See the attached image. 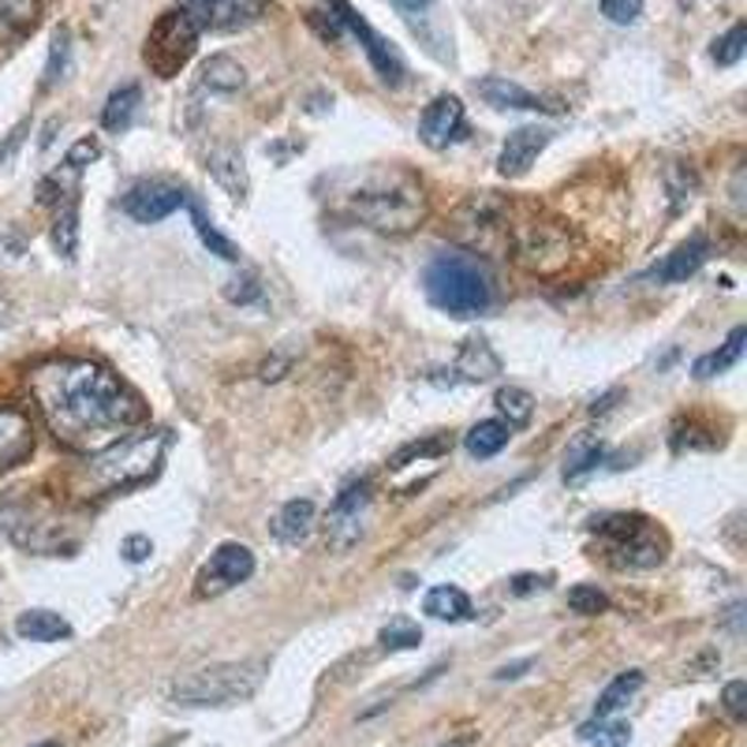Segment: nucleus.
<instances>
[{"label":"nucleus","instance_id":"1","mask_svg":"<svg viewBox=\"0 0 747 747\" xmlns=\"http://www.w3.org/2000/svg\"><path fill=\"white\" fill-rule=\"evenodd\" d=\"M27 388L49 434L71 453H101L147 423V404L109 366L90 360H46L30 366Z\"/></svg>","mask_w":747,"mask_h":747},{"label":"nucleus","instance_id":"21","mask_svg":"<svg viewBox=\"0 0 747 747\" xmlns=\"http://www.w3.org/2000/svg\"><path fill=\"white\" fill-rule=\"evenodd\" d=\"M456 374L460 382H489V377L501 374V355L486 336H471L456 355Z\"/></svg>","mask_w":747,"mask_h":747},{"label":"nucleus","instance_id":"27","mask_svg":"<svg viewBox=\"0 0 747 747\" xmlns=\"http://www.w3.org/2000/svg\"><path fill=\"white\" fill-rule=\"evenodd\" d=\"M53 248L64 262H75L79 254V194L60 202L57 221H53Z\"/></svg>","mask_w":747,"mask_h":747},{"label":"nucleus","instance_id":"49","mask_svg":"<svg viewBox=\"0 0 747 747\" xmlns=\"http://www.w3.org/2000/svg\"><path fill=\"white\" fill-rule=\"evenodd\" d=\"M524 669H531V662H516V665H501V669L494 673L497 680H516L524 677Z\"/></svg>","mask_w":747,"mask_h":747},{"label":"nucleus","instance_id":"46","mask_svg":"<svg viewBox=\"0 0 747 747\" xmlns=\"http://www.w3.org/2000/svg\"><path fill=\"white\" fill-rule=\"evenodd\" d=\"M508 587H513V595H535V590L546 587V576H531V572H524V576H516Z\"/></svg>","mask_w":747,"mask_h":747},{"label":"nucleus","instance_id":"37","mask_svg":"<svg viewBox=\"0 0 747 747\" xmlns=\"http://www.w3.org/2000/svg\"><path fill=\"white\" fill-rule=\"evenodd\" d=\"M418 643H423V628H418L415 620H407V617L388 620L385 628H382V647H385L388 654H396V650H415Z\"/></svg>","mask_w":747,"mask_h":747},{"label":"nucleus","instance_id":"19","mask_svg":"<svg viewBox=\"0 0 747 747\" xmlns=\"http://www.w3.org/2000/svg\"><path fill=\"white\" fill-rule=\"evenodd\" d=\"M475 90H478V98H483L486 105H494V109H546V112H557L554 105H546L538 94H531V90L513 83V79H501V75L478 79Z\"/></svg>","mask_w":747,"mask_h":747},{"label":"nucleus","instance_id":"8","mask_svg":"<svg viewBox=\"0 0 747 747\" xmlns=\"http://www.w3.org/2000/svg\"><path fill=\"white\" fill-rule=\"evenodd\" d=\"M448 232L471 251H497L508 243V202L497 191H478L464 199L448 218Z\"/></svg>","mask_w":747,"mask_h":747},{"label":"nucleus","instance_id":"32","mask_svg":"<svg viewBox=\"0 0 747 747\" xmlns=\"http://www.w3.org/2000/svg\"><path fill=\"white\" fill-rule=\"evenodd\" d=\"M188 206H191V224H194V232H199L202 248H206L210 254H218V259H224V262H240V248H235L232 240H224V235L213 229V221L206 218V210H202L194 199H188Z\"/></svg>","mask_w":747,"mask_h":747},{"label":"nucleus","instance_id":"18","mask_svg":"<svg viewBox=\"0 0 747 747\" xmlns=\"http://www.w3.org/2000/svg\"><path fill=\"white\" fill-rule=\"evenodd\" d=\"M706 259H710V240H706V235H692V240L680 243V248L673 251L669 259L654 265V270L647 273V281L680 284V281H688L692 273H699Z\"/></svg>","mask_w":747,"mask_h":747},{"label":"nucleus","instance_id":"23","mask_svg":"<svg viewBox=\"0 0 747 747\" xmlns=\"http://www.w3.org/2000/svg\"><path fill=\"white\" fill-rule=\"evenodd\" d=\"M199 83L213 90V94H235V90H243V83H248V71H243V64L235 57L213 53L206 64H202Z\"/></svg>","mask_w":747,"mask_h":747},{"label":"nucleus","instance_id":"52","mask_svg":"<svg viewBox=\"0 0 747 747\" xmlns=\"http://www.w3.org/2000/svg\"><path fill=\"white\" fill-rule=\"evenodd\" d=\"M38 747H60V744H53V740H49V744H38Z\"/></svg>","mask_w":747,"mask_h":747},{"label":"nucleus","instance_id":"25","mask_svg":"<svg viewBox=\"0 0 747 747\" xmlns=\"http://www.w3.org/2000/svg\"><path fill=\"white\" fill-rule=\"evenodd\" d=\"M423 613H426V617H434V620L460 624V620H467V617H471V598H467L460 587H448V583H442V587L426 590Z\"/></svg>","mask_w":747,"mask_h":747},{"label":"nucleus","instance_id":"10","mask_svg":"<svg viewBox=\"0 0 747 747\" xmlns=\"http://www.w3.org/2000/svg\"><path fill=\"white\" fill-rule=\"evenodd\" d=\"M325 4H330V12H333L336 23H341V30H347V34L360 38L363 53L371 57V64H374L377 75H382V83L385 87H401L404 75H407V68H404V60L396 57V49L388 46L371 23H366V19L355 12V8L347 4V0H325Z\"/></svg>","mask_w":747,"mask_h":747},{"label":"nucleus","instance_id":"22","mask_svg":"<svg viewBox=\"0 0 747 747\" xmlns=\"http://www.w3.org/2000/svg\"><path fill=\"white\" fill-rule=\"evenodd\" d=\"M206 169H210V176L218 180L221 188L229 191L235 202H243V199H248L251 180H248V165H243L240 150H232V147H218V150L210 153Z\"/></svg>","mask_w":747,"mask_h":747},{"label":"nucleus","instance_id":"39","mask_svg":"<svg viewBox=\"0 0 747 747\" xmlns=\"http://www.w3.org/2000/svg\"><path fill=\"white\" fill-rule=\"evenodd\" d=\"M744 46H747V27H744V23L729 27V30H725V34L718 38V42H714V49H710L714 64H721V68L736 64V60L744 57Z\"/></svg>","mask_w":747,"mask_h":747},{"label":"nucleus","instance_id":"4","mask_svg":"<svg viewBox=\"0 0 747 747\" xmlns=\"http://www.w3.org/2000/svg\"><path fill=\"white\" fill-rule=\"evenodd\" d=\"M423 292L437 311L453 314V319H475L494 303V284L483 262L471 259L464 251H445L426 265Z\"/></svg>","mask_w":747,"mask_h":747},{"label":"nucleus","instance_id":"26","mask_svg":"<svg viewBox=\"0 0 747 747\" xmlns=\"http://www.w3.org/2000/svg\"><path fill=\"white\" fill-rule=\"evenodd\" d=\"M508 437H513V430H508L505 423H497V418H483V423H475L464 434V448H467V456L489 460L508 445Z\"/></svg>","mask_w":747,"mask_h":747},{"label":"nucleus","instance_id":"35","mask_svg":"<svg viewBox=\"0 0 747 747\" xmlns=\"http://www.w3.org/2000/svg\"><path fill=\"white\" fill-rule=\"evenodd\" d=\"M628 725L613 721V718H595L579 729V740L590 747H628Z\"/></svg>","mask_w":747,"mask_h":747},{"label":"nucleus","instance_id":"12","mask_svg":"<svg viewBox=\"0 0 747 747\" xmlns=\"http://www.w3.org/2000/svg\"><path fill=\"white\" fill-rule=\"evenodd\" d=\"M371 497H374L371 478H360V483L344 486L341 494H336L330 519H325V542H330V549L344 554V549H352L355 542L363 538V519H366V508H371Z\"/></svg>","mask_w":747,"mask_h":747},{"label":"nucleus","instance_id":"17","mask_svg":"<svg viewBox=\"0 0 747 747\" xmlns=\"http://www.w3.org/2000/svg\"><path fill=\"white\" fill-rule=\"evenodd\" d=\"M34 453V423L19 407H0V471H12Z\"/></svg>","mask_w":747,"mask_h":747},{"label":"nucleus","instance_id":"47","mask_svg":"<svg viewBox=\"0 0 747 747\" xmlns=\"http://www.w3.org/2000/svg\"><path fill=\"white\" fill-rule=\"evenodd\" d=\"M289 360H270V363H262V371H259V377L262 382H281L284 374H289Z\"/></svg>","mask_w":747,"mask_h":747},{"label":"nucleus","instance_id":"34","mask_svg":"<svg viewBox=\"0 0 747 747\" xmlns=\"http://www.w3.org/2000/svg\"><path fill=\"white\" fill-rule=\"evenodd\" d=\"M38 23V0H0V34H27Z\"/></svg>","mask_w":747,"mask_h":747},{"label":"nucleus","instance_id":"48","mask_svg":"<svg viewBox=\"0 0 747 747\" xmlns=\"http://www.w3.org/2000/svg\"><path fill=\"white\" fill-rule=\"evenodd\" d=\"M27 128H30V124H19V128L12 131V135H8V142H4V147H0V165H4V161L16 153V147H19V142H23V135H27Z\"/></svg>","mask_w":747,"mask_h":747},{"label":"nucleus","instance_id":"50","mask_svg":"<svg viewBox=\"0 0 747 747\" xmlns=\"http://www.w3.org/2000/svg\"><path fill=\"white\" fill-rule=\"evenodd\" d=\"M620 396H624L620 388H613V393H606V396H602V401L590 404V415H606L609 407H613V401H620Z\"/></svg>","mask_w":747,"mask_h":747},{"label":"nucleus","instance_id":"5","mask_svg":"<svg viewBox=\"0 0 747 747\" xmlns=\"http://www.w3.org/2000/svg\"><path fill=\"white\" fill-rule=\"evenodd\" d=\"M270 662L243 658V662H218L206 669H194L191 677L172 684V703L180 706H235L251 699L262 688Z\"/></svg>","mask_w":747,"mask_h":747},{"label":"nucleus","instance_id":"38","mask_svg":"<svg viewBox=\"0 0 747 747\" xmlns=\"http://www.w3.org/2000/svg\"><path fill=\"white\" fill-rule=\"evenodd\" d=\"M568 609L579 613V617H598V613L609 609V598L606 590L590 587V583H576V587L568 590Z\"/></svg>","mask_w":747,"mask_h":747},{"label":"nucleus","instance_id":"3","mask_svg":"<svg viewBox=\"0 0 747 747\" xmlns=\"http://www.w3.org/2000/svg\"><path fill=\"white\" fill-rule=\"evenodd\" d=\"M169 434L165 430H142V434H128L109 448H101L87 460L83 467L71 475L79 497H105V494H124L131 486L150 483L161 471L165 460Z\"/></svg>","mask_w":747,"mask_h":747},{"label":"nucleus","instance_id":"15","mask_svg":"<svg viewBox=\"0 0 747 747\" xmlns=\"http://www.w3.org/2000/svg\"><path fill=\"white\" fill-rule=\"evenodd\" d=\"M467 120H464V101L456 94H437L426 105L423 120H418V139L426 142L430 150H445L448 142H456L464 135Z\"/></svg>","mask_w":747,"mask_h":747},{"label":"nucleus","instance_id":"33","mask_svg":"<svg viewBox=\"0 0 747 747\" xmlns=\"http://www.w3.org/2000/svg\"><path fill=\"white\" fill-rule=\"evenodd\" d=\"M448 448H453V437H448V434H430V437H423V442H407L404 448H396L393 460H388V467L401 471L407 464H415V460H437V456H445Z\"/></svg>","mask_w":747,"mask_h":747},{"label":"nucleus","instance_id":"20","mask_svg":"<svg viewBox=\"0 0 747 747\" xmlns=\"http://www.w3.org/2000/svg\"><path fill=\"white\" fill-rule=\"evenodd\" d=\"M314 519H319V508H314L311 497H295L289 505H281V513L273 516V538L284 542V546H300V542L314 531Z\"/></svg>","mask_w":747,"mask_h":747},{"label":"nucleus","instance_id":"44","mask_svg":"<svg viewBox=\"0 0 747 747\" xmlns=\"http://www.w3.org/2000/svg\"><path fill=\"white\" fill-rule=\"evenodd\" d=\"M725 710H729L733 721H744L747 718V684L744 680H733L729 688H725Z\"/></svg>","mask_w":747,"mask_h":747},{"label":"nucleus","instance_id":"28","mask_svg":"<svg viewBox=\"0 0 747 747\" xmlns=\"http://www.w3.org/2000/svg\"><path fill=\"white\" fill-rule=\"evenodd\" d=\"M744 344H747V330H744V325H736V330L729 333V341H725L718 352H710V355H703V360H695V366H692L695 377H718V374H725L729 366L740 363Z\"/></svg>","mask_w":747,"mask_h":747},{"label":"nucleus","instance_id":"51","mask_svg":"<svg viewBox=\"0 0 747 747\" xmlns=\"http://www.w3.org/2000/svg\"><path fill=\"white\" fill-rule=\"evenodd\" d=\"M393 4L401 8V12H423V8H430L434 0H393Z\"/></svg>","mask_w":747,"mask_h":747},{"label":"nucleus","instance_id":"6","mask_svg":"<svg viewBox=\"0 0 747 747\" xmlns=\"http://www.w3.org/2000/svg\"><path fill=\"white\" fill-rule=\"evenodd\" d=\"M590 527L598 531L602 549H606L609 565L617 568H658L665 561V549H669L662 531L654 527L647 516H636V513L602 516Z\"/></svg>","mask_w":747,"mask_h":747},{"label":"nucleus","instance_id":"40","mask_svg":"<svg viewBox=\"0 0 747 747\" xmlns=\"http://www.w3.org/2000/svg\"><path fill=\"white\" fill-rule=\"evenodd\" d=\"M68 57H71V34H68V30H57V34H53V49H49V64H46L42 87H53V83H60V79H64Z\"/></svg>","mask_w":747,"mask_h":747},{"label":"nucleus","instance_id":"16","mask_svg":"<svg viewBox=\"0 0 747 747\" xmlns=\"http://www.w3.org/2000/svg\"><path fill=\"white\" fill-rule=\"evenodd\" d=\"M549 139H554V131L549 128H538V124L516 128L513 135L505 139V147H501V158H497L501 176H508V180L527 176L531 165L538 161V153L549 147Z\"/></svg>","mask_w":747,"mask_h":747},{"label":"nucleus","instance_id":"42","mask_svg":"<svg viewBox=\"0 0 747 747\" xmlns=\"http://www.w3.org/2000/svg\"><path fill=\"white\" fill-rule=\"evenodd\" d=\"M602 16L617 27H632L643 19V0H602Z\"/></svg>","mask_w":747,"mask_h":747},{"label":"nucleus","instance_id":"45","mask_svg":"<svg viewBox=\"0 0 747 747\" xmlns=\"http://www.w3.org/2000/svg\"><path fill=\"white\" fill-rule=\"evenodd\" d=\"M120 554H124V561H131V565H142V561L153 554V542L147 535H131V538H124Z\"/></svg>","mask_w":747,"mask_h":747},{"label":"nucleus","instance_id":"11","mask_svg":"<svg viewBox=\"0 0 747 747\" xmlns=\"http://www.w3.org/2000/svg\"><path fill=\"white\" fill-rule=\"evenodd\" d=\"M254 576V554L248 546H240V542H224L210 554L206 565L199 568V576H194V595L199 598H218L224 590L240 587V583H248Z\"/></svg>","mask_w":747,"mask_h":747},{"label":"nucleus","instance_id":"9","mask_svg":"<svg viewBox=\"0 0 747 747\" xmlns=\"http://www.w3.org/2000/svg\"><path fill=\"white\" fill-rule=\"evenodd\" d=\"M508 248L527 273L554 277L572 262V232L557 221H524L508 232Z\"/></svg>","mask_w":747,"mask_h":747},{"label":"nucleus","instance_id":"30","mask_svg":"<svg viewBox=\"0 0 747 747\" xmlns=\"http://www.w3.org/2000/svg\"><path fill=\"white\" fill-rule=\"evenodd\" d=\"M494 404H497V412H501V418H505L508 430H519L535 418V396L519 385H501Z\"/></svg>","mask_w":747,"mask_h":747},{"label":"nucleus","instance_id":"41","mask_svg":"<svg viewBox=\"0 0 747 747\" xmlns=\"http://www.w3.org/2000/svg\"><path fill=\"white\" fill-rule=\"evenodd\" d=\"M224 300H229V303H240V306L259 303V300H262V284H259V277H254V273H240V277H232L229 284H224Z\"/></svg>","mask_w":747,"mask_h":747},{"label":"nucleus","instance_id":"29","mask_svg":"<svg viewBox=\"0 0 747 747\" xmlns=\"http://www.w3.org/2000/svg\"><path fill=\"white\" fill-rule=\"evenodd\" d=\"M139 101H142V90L135 83L112 90L109 101H105V109H101V128H105V131H124L131 120H135Z\"/></svg>","mask_w":747,"mask_h":747},{"label":"nucleus","instance_id":"43","mask_svg":"<svg viewBox=\"0 0 747 747\" xmlns=\"http://www.w3.org/2000/svg\"><path fill=\"white\" fill-rule=\"evenodd\" d=\"M98 158H101V142H98V139H79L75 147L68 150L64 169H68V172H75V176H79V172H83V169L90 165V161H98Z\"/></svg>","mask_w":747,"mask_h":747},{"label":"nucleus","instance_id":"31","mask_svg":"<svg viewBox=\"0 0 747 747\" xmlns=\"http://www.w3.org/2000/svg\"><path fill=\"white\" fill-rule=\"evenodd\" d=\"M643 688V673L639 669H628L620 673L617 680L609 684L606 692L598 695V706H595V718H613L617 710H624L632 699H636V692Z\"/></svg>","mask_w":747,"mask_h":747},{"label":"nucleus","instance_id":"2","mask_svg":"<svg viewBox=\"0 0 747 747\" xmlns=\"http://www.w3.org/2000/svg\"><path fill=\"white\" fill-rule=\"evenodd\" d=\"M344 210L366 229L382 235H407L426 221L423 180L407 169H371L352 191H344Z\"/></svg>","mask_w":747,"mask_h":747},{"label":"nucleus","instance_id":"24","mask_svg":"<svg viewBox=\"0 0 747 747\" xmlns=\"http://www.w3.org/2000/svg\"><path fill=\"white\" fill-rule=\"evenodd\" d=\"M16 632L30 643H57L71 636V624L53 609H27L23 617L16 620Z\"/></svg>","mask_w":747,"mask_h":747},{"label":"nucleus","instance_id":"13","mask_svg":"<svg viewBox=\"0 0 747 747\" xmlns=\"http://www.w3.org/2000/svg\"><path fill=\"white\" fill-rule=\"evenodd\" d=\"M188 199H191V194L183 191L180 183L142 180V183H135V188L124 194L120 210H124L128 218L139 221V224H158V221L172 218V213H176L180 206H188Z\"/></svg>","mask_w":747,"mask_h":747},{"label":"nucleus","instance_id":"36","mask_svg":"<svg viewBox=\"0 0 747 747\" xmlns=\"http://www.w3.org/2000/svg\"><path fill=\"white\" fill-rule=\"evenodd\" d=\"M602 456H606V448H602V442H595V437L576 442V445H572L568 460H565V478H568V483H576V478H583L587 471H595L602 464Z\"/></svg>","mask_w":747,"mask_h":747},{"label":"nucleus","instance_id":"14","mask_svg":"<svg viewBox=\"0 0 747 747\" xmlns=\"http://www.w3.org/2000/svg\"><path fill=\"white\" fill-rule=\"evenodd\" d=\"M180 8L199 30H240L265 12V0H183Z\"/></svg>","mask_w":747,"mask_h":747},{"label":"nucleus","instance_id":"7","mask_svg":"<svg viewBox=\"0 0 747 747\" xmlns=\"http://www.w3.org/2000/svg\"><path fill=\"white\" fill-rule=\"evenodd\" d=\"M199 34L194 19L183 12V8H172V12H161L153 19L147 46H142V60L158 79H176L183 68L191 64L194 49H199Z\"/></svg>","mask_w":747,"mask_h":747}]
</instances>
